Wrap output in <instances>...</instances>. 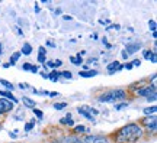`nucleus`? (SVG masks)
<instances>
[{"instance_id":"nucleus-1","label":"nucleus","mask_w":157,"mask_h":143,"mask_svg":"<svg viewBox=\"0 0 157 143\" xmlns=\"http://www.w3.org/2000/svg\"><path fill=\"white\" fill-rule=\"evenodd\" d=\"M146 136L143 127L135 123H127L112 133V143H137Z\"/></svg>"},{"instance_id":"nucleus-2","label":"nucleus","mask_w":157,"mask_h":143,"mask_svg":"<svg viewBox=\"0 0 157 143\" xmlns=\"http://www.w3.org/2000/svg\"><path fill=\"white\" fill-rule=\"evenodd\" d=\"M129 96V93L124 88H117V90H109L105 91L102 94H99L96 98L99 103H117V101H122L127 100Z\"/></svg>"},{"instance_id":"nucleus-3","label":"nucleus","mask_w":157,"mask_h":143,"mask_svg":"<svg viewBox=\"0 0 157 143\" xmlns=\"http://www.w3.org/2000/svg\"><path fill=\"white\" fill-rule=\"evenodd\" d=\"M141 127H143V130H144V133H154L157 129V117L156 116H150V117H143L140 121H137Z\"/></svg>"},{"instance_id":"nucleus-4","label":"nucleus","mask_w":157,"mask_h":143,"mask_svg":"<svg viewBox=\"0 0 157 143\" xmlns=\"http://www.w3.org/2000/svg\"><path fill=\"white\" fill-rule=\"evenodd\" d=\"M84 143H111L109 136L106 135H87L81 137Z\"/></svg>"},{"instance_id":"nucleus-5","label":"nucleus","mask_w":157,"mask_h":143,"mask_svg":"<svg viewBox=\"0 0 157 143\" xmlns=\"http://www.w3.org/2000/svg\"><path fill=\"white\" fill-rule=\"evenodd\" d=\"M135 97H149L150 94H153V93H157L156 91V87L154 85H146V87H141V88H138V90H135V91H131Z\"/></svg>"},{"instance_id":"nucleus-6","label":"nucleus","mask_w":157,"mask_h":143,"mask_svg":"<svg viewBox=\"0 0 157 143\" xmlns=\"http://www.w3.org/2000/svg\"><path fill=\"white\" fill-rule=\"evenodd\" d=\"M13 108H15V104H13L12 101L0 97V117H1V116H6V114L10 113Z\"/></svg>"},{"instance_id":"nucleus-7","label":"nucleus","mask_w":157,"mask_h":143,"mask_svg":"<svg viewBox=\"0 0 157 143\" xmlns=\"http://www.w3.org/2000/svg\"><path fill=\"white\" fill-rule=\"evenodd\" d=\"M77 111L84 117V119H87V120H90V121H95V117L92 116L89 106H80V107H77Z\"/></svg>"},{"instance_id":"nucleus-8","label":"nucleus","mask_w":157,"mask_h":143,"mask_svg":"<svg viewBox=\"0 0 157 143\" xmlns=\"http://www.w3.org/2000/svg\"><path fill=\"white\" fill-rule=\"evenodd\" d=\"M0 97H1V98H6V100H9V101H12L13 104L18 103V98H16L10 91H7V90H0Z\"/></svg>"},{"instance_id":"nucleus-9","label":"nucleus","mask_w":157,"mask_h":143,"mask_svg":"<svg viewBox=\"0 0 157 143\" xmlns=\"http://www.w3.org/2000/svg\"><path fill=\"white\" fill-rule=\"evenodd\" d=\"M38 62L42 64V65L47 62V49H45V46H39L38 48Z\"/></svg>"},{"instance_id":"nucleus-10","label":"nucleus","mask_w":157,"mask_h":143,"mask_svg":"<svg viewBox=\"0 0 157 143\" xmlns=\"http://www.w3.org/2000/svg\"><path fill=\"white\" fill-rule=\"evenodd\" d=\"M106 70H108V72H109V74H114V72H117V71H121V70H122V65H121L118 61H114V62L108 64Z\"/></svg>"},{"instance_id":"nucleus-11","label":"nucleus","mask_w":157,"mask_h":143,"mask_svg":"<svg viewBox=\"0 0 157 143\" xmlns=\"http://www.w3.org/2000/svg\"><path fill=\"white\" fill-rule=\"evenodd\" d=\"M138 49H141V45H140V43H128V45L125 46V52H127L128 55L135 54Z\"/></svg>"},{"instance_id":"nucleus-12","label":"nucleus","mask_w":157,"mask_h":143,"mask_svg":"<svg viewBox=\"0 0 157 143\" xmlns=\"http://www.w3.org/2000/svg\"><path fill=\"white\" fill-rule=\"evenodd\" d=\"M144 55V59H150L153 64H156V51H150V49H146L143 52Z\"/></svg>"},{"instance_id":"nucleus-13","label":"nucleus","mask_w":157,"mask_h":143,"mask_svg":"<svg viewBox=\"0 0 157 143\" xmlns=\"http://www.w3.org/2000/svg\"><path fill=\"white\" fill-rule=\"evenodd\" d=\"M19 52H21V55H25V57L31 55V54H32V45H29V43H23V45H22V49H21Z\"/></svg>"},{"instance_id":"nucleus-14","label":"nucleus","mask_w":157,"mask_h":143,"mask_svg":"<svg viewBox=\"0 0 157 143\" xmlns=\"http://www.w3.org/2000/svg\"><path fill=\"white\" fill-rule=\"evenodd\" d=\"M156 111H157V107H156V106H150V107H146L144 110H143V113H144V117L156 116Z\"/></svg>"},{"instance_id":"nucleus-15","label":"nucleus","mask_w":157,"mask_h":143,"mask_svg":"<svg viewBox=\"0 0 157 143\" xmlns=\"http://www.w3.org/2000/svg\"><path fill=\"white\" fill-rule=\"evenodd\" d=\"M47 78H48L50 81L55 82V81H58V78H60V72L57 71V70H52L50 74H47Z\"/></svg>"},{"instance_id":"nucleus-16","label":"nucleus","mask_w":157,"mask_h":143,"mask_svg":"<svg viewBox=\"0 0 157 143\" xmlns=\"http://www.w3.org/2000/svg\"><path fill=\"white\" fill-rule=\"evenodd\" d=\"M22 103L29 108H35V106H37V103L32 98H29V97H22Z\"/></svg>"},{"instance_id":"nucleus-17","label":"nucleus","mask_w":157,"mask_h":143,"mask_svg":"<svg viewBox=\"0 0 157 143\" xmlns=\"http://www.w3.org/2000/svg\"><path fill=\"white\" fill-rule=\"evenodd\" d=\"M95 75H98V71H96V70L80 71V77H83V78H90V77H95Z\"/></svg>"},{"instance_id":"nucleus-18","label":"nucleus","mask_w":157,"mask_h":143,"mask_svg":"<svg viewBox=\"0 0 157 143\" xmlns=\"http://www.w3.org/2000/svg\"><path fill=\"white\" fill-rule=\"evenodd\" d=\"M19 58H21V52H19V51H18V52H13L12 57L9 58V62H7V64H9V65H15V64L18 62Z\"/></svg>"},{"instance_id":"nucleus-19","label":"nucleus","mask_w":157,"mask_h":143,"mask_svg":"<svg viewBox=\"0 0 157 143\" xmlns=\"http://www.w3.org/2000/svg\"><path fill=\"white\" fill-rule=\"evenodd\" d=\"M73 132H74V133H73V135H81V133H84V132H86V127H84V126H83V124H77V126H73Z\"/></svg>"},{"instance_id":"nucleus-20","label":"nucleus","mask_w":157,"mask_h":143,"mask_svg":"<svg viewBox=\"0 0 157 143\" xmlns=\"http://www.w3.org/2000/svg\"><path fill=\"white\" fill-rule=\"evenodd\" d=\"M0 84H1V85H4V87H6V90H7V91H10V93H12V91H13V88H15V85H13L12 82H9L7 80H0Z\"/></svg>"},{"instance_id":"nucleus-21","label":"nucleus","mask_w":157,"mask_h":143,"mask_svg":"<svg viewBox=\"0 0 157 143\" xmlns=\"http://www.w3.org/2000/svg\"><path fill=\"white\" fill-rule=\"evenodd\" d=\"M69 140H70V143H84L83 139H81V136H77V135H70Z\"/></svg>"},{"instance_id":"nucleus-22","label":"nucleus","mask_w":157,"mask_h":143,"mask_svg":"<svg viewBox=\"0 0 157 143\" xmlns=\"http://www.w3.org/2000/svg\"><path fill=\"white\" fill-rule=\"evenodd\" d=\"M70 61H71V64H74V65H81V64H83V58H81L80 55L70 57Z\"/></svg>"},{"instance_id":"nucleus-23","label":"nucleus","mask_w":157,"mask_h":143,"mask_svg":"<svg viewBox=\"0 0 157 143\" xmlns=\"http://www.w3.org/2000/svg\"><path fill=\"white\" fill-rule=\"evenodd\" d=\"M69 120H71V114H70V113H69V114H66V117L60 119V124H64V126H67Z\"/></svg>"},{"instance_id":"nucleus-24","label":"nucleus","mask_w":157,"mask_h":143,"mask_svg":"<svg viewBox=\"0 0 157 143\" xmlns=\"http://www.w3.org/2000/svg\"><path fill=\"white\" fill-rule=\"evenodd\" d=\"M34 127H35V120H32V121H29V123L25 124V132H31Z\"/></svg>"},{"instance_id":"nucleus-25","label":"nucleus","mask_w":157,"mask_h":143,"mask_svg":"<svg viewBox=\"0 0 157 143\" xmlns=\"http://www.w3.org/2000/svg\"><path fill=\"white\" fill-rule=\"evenodd\" d=\"M60 77H64L66 80H71V78H73V74L70 71H63V72H60Z\"/></svg>"},{"instance_id":"nucleus-26","label":"nucleus","mask_w":157,"mask_h":143,"mask_svg":"<svg viewBox=\"0 0 157 143\" xmlns=\"http://www.w3.org/2000/svg\"><path fill=\"white\" fill-rule=\"evenodd\" d=\"M67 107V103L66 101H63V103H55L54 104V108L55 110H63V108H66Z\"/></svg>"},{"instance_id":"nucleus-27","label":"nucleus","mask_w":157,"mask_h":143,"mask_svg":"<svg viewBox=\"0 0 157 143\" xmlns=\"http://www.w3.org/2000/svg\"><path fill=\"white\" fill-rule=\"evenodd\" d=\"M149 28H150V31L154 33V32H157V26H156V20H150L149 22Z\"/></svg>"},{"instance_id":"nucleus-28","label":"nucleus","mask_w":157,"mask_h":143,"mask_svg":"<svg viewBox=\"0 0 157 143\" xmlns=\"http://www.w3.org/2000/svg\"><path fill=\"white\" fill-rule=\"evenodd\" d=\"M32 111H34V114H35L38 119H42V117H44V113H42V110H39V108L35 107V108H32Z\"/></svg>"},{"instance_id":"nucleus-29","label":"nucleus","mask_w":157,"mask_h":143,"mask_svg":"<svg viewBox=\"0 0 157 143\" xmlns=\"http://www.w3.org/2000/svg\"><path fill=\"white\" fill-rule=\"evenodd\" d=\"M146 98H147V101H149V103H150V101H151V103H154V101L157 100V93L150 94V96H149V97H146Z\"/></svg>"},{"instance_id":"nucleus-30","label":"nucleus","mask_w":157,"mask_h":143,"mask_svg":"<svg viewBox=\"0 0 157 143\" xmlns=\"http://www.w3.org/2000/svg\"><path fill=\"white\" fill-rule=\"evenodd\" d=\"M32 67H34L32 64H29V62H25V64L22 65V70H23V71H29V72H31Z\"/></svg>"},{"instance_id":"nucleus-31","label":"nucleus","mask_w":157,"mask_h":143,"mask_svg":"<svg viewBox=\"0 0 157 143\" xmlns=\"http://www.w3.org/2000/svg\"><path fill=\"white\" fill-rule=\"evenodd\" d=\"M128 107V103H121V104H115V110H122V108Z\"/></svg>"},{"instance_id":"nucleus-32","label":"nucleus","mask_w":157,"mask_h":143,"mask_svg":"<svg viewBox=\"0 0 157 143\" xmlns=\"http://www.w3.org/2000/svg\"><path fill=\"white\" fill-rule=\"evenodd\" d=\"M131 65H132V67H140V65H141V61H140V59H134V61L131 62Z\"/></svg>"},{"instance_id":"nucleus-33","label":"nucleus","mask_w":157,"mask_h":143,"mask_svg":"<svg viewBox=\"0 0 157 143\" xmlns=\"http://www.w3.org/2000/svg\"><path fill=\"white\" fill-rule=\"evenodd\" d=\"M122 68H127V70H132L134 67L131 65V62H128V64H124V65H122Z\"/></svg>"},{"instance_id":"nucleus-34","label":"nucleus","mask_w":157,"mask_h":143,"mask_svg":"<svg viewBox=\"0 0 157 143\" xmlns=\"http://www.w3.org/2000/svg\"><path fill=\"white\" fill-rule=\"evenodd\" d=\"M47 45H48L50 48H55V46H57V45H55L52 40H47Z\"/></svg>"},{"instance_id":"nucleus-35","label":"nucleus","mask_w":157,"mask_h":143,"mask_svg":"<svg viewBox=\"0 0 157 143\" xmlns=\"http://www.w3.org/2000/svg\"><path fill=\"white\" fill-rule=\"evenodd\" d=\"M121 55H122V59H128V57H129V55H128V54L125 52V49H124V51L121 52Z\"/></svg>"},{"instance_id":"nucleus-36","label":"nucleus","mask_w":157,"mask_h":143,"mask_svg":"<svg viewBox=\"0 0 157 143\" xmlns=\"http://www.w3.org/2000/svg\"><path fill=\"white\" fill-rule=\"evenodd\" d=\"M38 65H34V67H32V70H31V72H32V74H37V72H38Z\"/></svg>"},{"instance_id":"nucleus-37","label":"nucleus","mask_w":157,"mask_h":143,"mask_svg":"<svg viewBox=\"0 0 157 143\" xmlns=\"http://www.w3.org/2000/svg\"><path fill=\"white\" fill-rule=\"evenodd\" d=\"M61 64H63V62H61L60 59H55V61H54V65H55V67H61Z\"/></svg>"},{"instance_id":"nucleus-38","label":"nucleus","mask_w":157,"mask_h":143,"mask_svg":"<svg viewBox=\"0 0 157 143\" xmlns=\"http://www.w3.org/2000/svg\"><path fill=\"white\" fill-rule=\"evenodd\" d=\"M61 143H70V140H69V136H64V137L61 139Z\"/></svg>"},{"instance_id":"nucleus-39","label":"nucleus","mask_w":157,"mask_h":143,"mask_svg":"<svg viewBox=\"0 0 157 143\" xmlns=\"http://www.w3.org/2000/svg\"><path fill=\"white\" fill-rule=\"evenodd\" d=\"M108 29H119V25H109Z\"/></svg>"},{"instance_id":"nucleus-40","label":"nucleus","mask_w":157,"mask_h":143,"mask_svg":"<svg viewBox=\"0 0 157 143\" xmlns=\"http://www.w3.org/2000/svg\"><path fill=\"white\" fill-rule=\"evenodd\" d=\"M67 126H69V127H73V126H74V120H73V119H71V120H69Z\"/></svg>"},{"instance_id":"nucleus-41","label":"nucleus","mask_w":157,"mask_h":143,"mask_svg":"<svg viewBox=\"0 0 157 143\" xmlns=\"http://www.w3.org/2000/svg\"><path fill=\"white\" fill-rule=\"evenodd\" d=\"M63 19H64V20H71L73 17H71V16H69V15H64V16H63Z\"/></svg>"},{"instance_id":"nucleus-42","label":"nucleus","mask_w":157,"mask_h":143,"mask_svg":"<svg viewBox=\"0 0 157 143\" xmlns=\"http://www.w3.org/2000/svg\"><path fill=\"white\" fill-rule=\"evenodd\" d=\"M103 43H105V46H106V48H111V46H112L111 43H108V40H106L105 38H103Z\"/></svg>"},{"instance_id":"nucleus-43","label":"nucleus","mask_w":157,"mask_h":143,"mask_svg":"<svg viewBox=\"0 0 157 143\" xmlns=\"http://www.w3.org/2000/svg\"><path fill=\"white\" fill-rule=\"evenodd\" d=\"M16 32H18V35H23V32H22L19 28H16Z\"/></svg>"},{"instance_id":"nucleus-44","label":"nucleus","mask_w":157,"mask_h":143,"mask_svg":"<svg viewBox=\"0 0 157 143\" xmlns=\"http://www.w3.org/2000/svg\"><path fill=\"white\" fill-rule=\"evenodd\" d=\"M54 13H55V15H61V10H60V9H57V10H55Z\"/></svg>"},{"instance_id":"nucleus-45","label":"nucleus","mask_w":157,"mask_h":143,"mask_svg":"<svg viewBox=\"0 0 157 143\" xmlns=\"http://www.w3.org/2000/svg\"><path fill=\"white\" fill-rule=\"evenodd\" d=\"M50 96H51V97H55V96H58V93H50Z\"/></svg>"},{"instance_id":"nucleus-46","label":"nucleus","mask_w":157,"mask_h":143,"mask_svg":"<svg viewBox=\"0 0 157 143\" xmlns=\"http://www.w3.org/2000/svg\"><path fill=\"white\" fill-rule=\"evenodd\" d=\"M0 55H1V42H0Z\"/></svg>"},{"instance_id":"nucleus-47","label":"nucleus","mask_w":157,"mask_h":143,"mask_svg":"<svg viewBox=\"0 0 157 143\" xmlns=\"http://www.w3.org/2000/svg\"><path fill=\"white\" fill-rule=\"evenodd\" d=\"M0 130H1V121H0Z\"/></svg>"}]
</instances>
